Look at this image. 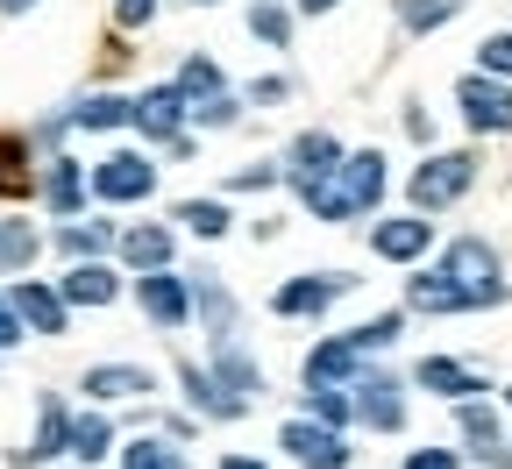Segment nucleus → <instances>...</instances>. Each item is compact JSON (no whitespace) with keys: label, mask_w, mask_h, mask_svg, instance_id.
<instances>
[{"label":"nucleus","mask_w":512,"mask_h":469,"mask_svg":"<svg viewBox=\"0 0 512 469\" xmlns=\"http://www.w3.org/2000/svg\"><path fill=\"white\" fill-rule=\"evenodd\" d=\"M441 271L456 278V292L470 299V306H498L505 299V271H498V249L491 242H477V235H456L441 249Z\"/></svg>","instance_id":"nucleus-1"},{"label":"nucleus","mask_w":512,"mask_h":469,"mask_svg":"<svg viewBox=\"0 0 512 469\" xmlns=\"http://www.w3.org/2000/svg\"><path fill=\"white\" fill-rule=\"evenodd\" d=\"M470 185H477V157H470V150H441V157H427V164L406 178V192H413V207H420V214L456 207Z\"/></svg>","instance_id":"nucleus-2"},{"label":"nucleus","mask_w":512,"mask_h":469,"mask_svg":"<svg viewBox=\"0 0 512 469\" xmlns=\"http://www.w3.org/2000/svg\"><path fill=\"white\" fill-rule=\"evenodd\" d=\"M86 185H93V199H107V207H136V199L157 192V164L136 157V150H114V157H100L86 171Z\"/></svg>","instance_id":"nucleus-3"},{"label":"nucleus","mask_w":512,"mask_h":469,"mask_svg":"<svg viewBox=\"0 0 512 469\" xmlns=\"http://www.w3.org/2000/svg\"><path fill=\"white\" fill-rule=\"evenodd\" d=\"M456 107H463V121L477 128V136H505V128H512V86L491 79V72L456 79Z\"/></svg>","instance_id":"nucleus-4"},{"label":"nucleus","mask_w":512,"mask_h":469,"mask_svg":"<svg viewBox=\"0 0 512 469\" xmlns=\"http://www.w3.org/2000/svg\"><path fill=\"white\" fill-rule=\"evenodd\" d=\"M349 398H356V420H363V427H377V434H399V427H406V384H399V377L363 370V377L349 384Z\"/></svg>","instance_id":"nucleus-5"},{"label":"nucleus","mask_w":512,"mask_h":469,"mask_svg":"<svg viewBox=\"0 0 512 469\" xmlns=\"http://www.w3.org/2000/svg\"><path fill=\"white\" fill-rule=\"evenodd\" d=\"M136 306H143L164 334H178V327L192 320V285L164 263V271H143V278H136Z\"/></svg>","instance_id":"nucleus-6"},{"label":"nucleus","mask_w":512,"mask_h":469,"mask_svg":"<svg viewBox=\"0 0 512 469\" xmlns=\"http://www.w3.org/2000/svg\"><path fill=\"white\" fill-rule=\"evenodd\" d=\"M278 441L292 448L299 469H349V441H342V427H328V420H285Z\"/></svg>","instance_id":"nucleus-7"},{"label":"nucleus","mask_w":512,"mask_h":469,"mask_svg":"<svg viewBox=\"0 0 512 469\" xmlns=\"http://www.w3.org/2000/svg\"><path fill=\"white\" fill-rule=\"evenodd\" d=\"M349 285H356L349 271H306V278H292V285H278V292H271V313H285V320L328 313V306H335Z\"/></svg>","instance_id":"nucleus-8"},{"label":"nucleus","mask_w":512,"mask_h":469,"mask_svg":"<svg viewBox=\"0 0 512 469\" xmlns=\"http://www.w3.org/2000/svg\"><path fill=\"white\" fill-rule=\"evenodd\" d=\"M185 93L178 86H150L143 100H136V128H143V136L150 143H171V136H185Z\"/></svg>","instance_id":"nucleus-9"},{"label":"nucleus","mask_w":512,"mask_h":469,"mask_svg":"<svg viewBox=\"0 0 512 469\" xmlns=\"http://www.w3.org/2000/svg\"><path fill=\"white\" fill-rule=\"evenodd\" d=\"M370 249H377L384 263H413V256L434 249V221H420V214H406V221H377V228H370Z\"/></svg>","instance_id":"nucleus-10"},{"label":"nucleus","mask_w":512,"mask_h":469,"mask_svg":"<svg viewBox=\"0 0 512 469\" xmlns=\"http://www.w3.org/2000/svg\"><path fill=\"white\" fill-rule=\"evenodd\" d=\"M178 384H185V398H192V413H207V420H242V413H249V398H235L214 370H192V363H185Z\"/></svg>","instance_id":"nucleus-11"},{"label":"nucleus","mask_w":512,"mask_h":469,"mask_svg":"<svg viewBox=\"0 0 512 469\" xmlns=\"http://www.w3.org/2000/svg\"><path fill=\"white\" fill-rule=\"evenodd\" d=\"M43 199H50L57 221H72L86 199H93V185H86V171H79L72 157H50V164H43Z\"/></svg>","instance_id":"nucleus-12"},{"label":"nucleus","mask_w":512,"mask_h":469,"mask_svg":"<svg viewBox=\"0 0 512 469\" xmlns=\"http://www.w3.org/2000/svg\"><path fill=\"white\" fill-rule=\"evenodd\" d=\"M413 384L434 391V398H484V391H491V384H484L477 370H463L456 356H427V363L413 370Z\"/></svg>","instance_id":"nucleus-13"},{"label":"nucleus","mask_w":512,"mask_h":469,"mask_svg":"<svg viewBox=\"0 0 512 469\" xmlns=\"http://www.w3.org/2000/svg\"><path fill=\"white\" fill-rule=\"evenodd\" d=\"M335 164H342V143L328 136V128H306V136H292V150H285V178H292V185L335 171Z\"/></svg>","instance_id":"nucleus-14"},{"label":"nucleus","mask_w":512,"mask_h":469,"mask_svg":"<svg viewBox=\"0 0 512 469\" xmlns=\"http://www.w3.org/2000/svg\"><path fill=\"white\" fill-rule=\"evenodd\" d=\"M57 292L72 299V306H114V299H121V278L107 271L100 256H86V263H72V271H64V285H57Z\"/></svg>","instance_id":"nucleus-15"},{"label":"nucleus","mask_w":512,"mask_h":469,"mask_svg":"<svg viewBox=\"0 0 512 469\" xmlns=\"http://www.w3.org/2000/svg\"><path fill=\"white\" fill-rule=\"evenodd\" d=\"M356 377H363V349L349 334H335V342H320L306 356V384H356Z\"/></svg>","instance_id":"nucleus-16"},{"label":"nucleus","mask_w":512,"mask_h":469,"mask_svg":"<svg viewBox=\"0 0 512 469\" xmlns=\"http://www.w3.org/2000/svg\"><path fill=\"white\" fill-rule=\"evenodd\" d=\"M384 178H392V171H384V157H377V150L342 157V192H349V207H356V214H370L377 199H384Z\"/></svg>","instance_id":"nucleus-17"},{"label":"nucleus","mask_w":512,"mask_h":469,"mask_svg":"<svg viewBox=\"0 0 512 469\" xmlns=\"http://www.w3.org/2000/svg\"><path fill=\"white\" fill-rule=\"evenodd\" d=\"M15 313H22V327H36V334H64L72 299L50 292V285H15Z\"/></svg>","instance_id":"nucleus-18"},{"label":"nucleus","mask_w":512,"mask_h":469,"mask_svg":"<svg viewBox=\"0 0 512 469\" xmlns=\"http://www.w3.org/2000/svg\"><path fill=\"white\" fill-rule=\"evenodd\" d=\"M114 249H121V263H136V271H164V263H171V228H157V221L121 228Z\"/></svg>","instance_id":"nucleus-19"},{"label":"nucleus","mask_w":512,"mask_h":469,"mask_svg":"<svg viewBox=\"0 0 512 469\" xmlns=\"http://www.w3.org/2000/svg\"><path fill=\"white\" fill-rule=\"evenodd\" d=\"M64 441H72V413H64V398H43L36 406V441L22 448V462H57Z\"/></svg>","instance_id":"nucleus-20"},{"label":"nucleus","mask_w":512,"mask_h":469,"mask_svg":"<svg viewBox=\"0 0 512 469\" xmlns=\"http://www.w3.org/2000/svg\"><path fill=\"white\" fill-rule=\"evenodd\" d=\"M86 391L93 398H143V391H157V377L143 363H93L86 370Z\"/></svg>","instance_id":"nucleus-21"},{"label":"nucleus","mask_w":512,"mask_h":469,"mask_svg":"<svg viewBox=\"0 0 512 469\" xmlns=\"http://www.w3.org/2000/svg\"><path fill=\"white\" fill-rule=\"evenodd\" d=\"M406 306H413V313H470V299L456 292V278H448V271H420V278L406 285Z\"/></svg>","instance_id":"nucleus-22"},{"label":"nucleus","mask_w":512,"mask_h":469,"mask_svg":"<svg viewBox=\"0 0 512 469\" xmlns=\"http://www.w3.org/2000/svg\"><path fill=\"white\" fill-rule=\"evenodd\" d=\"M114 235H121L114 221H79V214H72V221L57 228V249L86 263V256H107V249H114Z\"/></svg>","instance_id":"nucleus-23"},{"label":"nucleus","mask_w":512,"mask_h":469,"mask_svg":"<svg viewBox=\"0 0 512 469\" xmlns=\"http://www.w3.org/2000/svg\"><path fill=\"white\" fill-rule=\"evenodd\" d=\"M72 128H136V100H121V93H86L72 107Z\"/></svg>","instance_id":"nucleus-24"},{"label":"nucleus","mask_w":512,"mask_h":469,"mask_svg":"<svg viewBox=\"0 0 512 469\" xmlns=\"http://www.w3.org/2000/svg\"><path fill=\"white\" fill-rule=\"evenodd\" d=\"M214 377L235 391V398H249V391H264V377H256V363L242 356V342H235V334H221V342H214Z\"/></svg>","instance_id":"nucleus-25"},{"label":"nucleus","mask_w":512,"mask_h":469,"mask_svg":"<svg viewBox=\"0 0 512 469\" xmlns=\"http://www.w3.org/2000/svg\"><path fill=\"white\" fill-rule=\"evenodd\" d=\"M171 86L185 93V107H200V100H214V93H228V79H221V64H214V57H185Z\"/></svg>","instance_id":"nucleus-26"},{"label":"nucleus","mask_w":512,"mask_h":469,"mask_svg":"<svg viewBox=\"0 0 512 469\" xmlns=\"http://www.w3.org/2000/svg\"><path fill=\"white\" fill-rule=\"evenodd\" d=\"M456 427H463V441H470L477 455L498 448V413L484 406V398H456Z\"/></svg>","instance_id":"nucleus-27"},{"label":"nucleus","mask_w":512,"mask_h":469,"mask_svg":"<svg viewBox=\"0 0 512 469\" xmlns=\"http://www.w3.org/2000/svg\"><path fill=\"white\" fill-rule=\"evenodd\" d=\"M306 420L349 427V420H356V398H349V384H313V391H306Z\"/></svg>","instance_id":"nucleus-28"},{"label":"nucleus","mask_w":512,"mask_h":469,"mask_svg":"<svg viewBox=\"0 0 512 469\" xmlns=\"http://www.w3.org/2000/svg\"><path fill=\"white\" fill-rule=\"evenodd\" d=\"M456 15H463V0H399V29L406 36H427V29L456 22Z\"/></svg>","instance_id":"nucleus-29"},{"label":"nucleus","mask_w":512,"mask_h":469,"mask_svg":"<svg viewBox=\"0 0 512 469\" xmlns=\"http://www.w3.org/2000/svg\"><path fill=\"white\" fill-rule=\"evenodd\" d=\"M29 263H36V228L29 221H0V271L22 278Z\"/></svg>","instance_id":"nucleus-30"},{"label":"nucleus","mask_w":512,"mask_h":469,"mask_svg":"<svg viewBox=\"0 0 512 469\" xmlns=\"http://www.w3.org/2000/svg\"><path fill=\"white\" fill-rule=\"evenodd\" d=\"M114 448V427L100 420V413H86V420H72V441H64V455H79V462H100Z\"/></svg>","instance_id":"nucleus-31"},{"label":"nucleus","mask_w":512,"mask_h":469,"mask_svg":"<svg viewBox=\"0 0 512 469\" xmlns=\"http://www.w3.org/2000/svg\"><path fill=\"white\" fill-rule=\"evenodd\" d=\"M121 469H185V455H178L171 441L143 434V441H128V448H121Z\"/></svg>","instance_id":"nucleus-32"},{"label":"nucleus","mask_w":512,"mask_h":469,"mask_svg":"<svg viewBox=\"0 0 512 469\" xmlns=\"http://www.w3.org/2000/svg\"><path fill=\"white\" fill-rule=\"evenodd\" d=\"M178 221H185V228H192V235H207V242H221V235H228V221H235V214H228V207H221V199H185V207H178Z\"/></svg>","instance_id":"nucleus-33"},{"label":"nucleus","mask_w":512,"mask_h":469,"mask_svg":"<svg viewBox=\"0 0 512 469\" xmlns=\"http://www.w3.org/2000/svg\"><path fill=\"white\" fill-rule=\"evenodd\" d=\"M249 29L264 36L271 50H285V43H292V15L278 8V0H256V8H249Z\"/></svg>","instance_id":"nucleus-34"},{"label":"nucleus","mask_w":512,"mask_h":469,"mask_svg":"<svg viewBox=\"0 0 512 469\" xmlns=\"http://www.w3.org/2000/svg\"><path fill=\"white\" fill-rule=\"evenodd\" d=\"M399 327H406V313H377V320H363V327L349 334V342L370 356V349H392V342H399Z\"/></svg>","instance_id":"nucleus-35"},{"label":"nucleus","mask_w":512,"mask_h":469,"mask_svg":"<svg viewBox=\"0 0 512 469\" xmlns=\"http://www.w3.org/2000/svg\"><path fill=\"white\" fill-rule=\"evenodd\" d=\"M477 64L491 79H512V29H498V36H484V50H477Z\"/></svg>","instance_id":"nucleus-36"},{"label":"nucleus","mask_w":512,"mask_h":469,"mask_svg":"<svg viewBox=\"0 0 512 469\" xmlns=\"http://www.w3.org/2000/svg\"><path fill=\"white\" fill-rule=\"evenodd\" d=\"M235 114H242V100H235V93H214V100L192 107V121H200V128H235Z\"/></svg>","instance_id":"nucleus-37"},{"label":"nucleus","mask_w":512,"mask_h":469,"mask_svg":"<svg viewBox=\"0 0 512 469\" xmlns=\"http://www.w3.org/2000/svg\"><path fill=\"white\" fill-rule=\"evenodd\" d=\"M0 192H29V171H22V143L0 136Z\"/></svg>","instance_id":"nucleus-38"},{"label":"nucleus","mask_w":512,"mask_h":469,"mask_svg":"<svg viewBox=\"0 0 512 469\" xmlns=\"http://www.w3.org/2000/svg\"><path fill=\"white\" fill-rule=\"evenodd\" d=\"M228 185H235V192H264V185H278V164H249V171H235Z\"/></svg>","instance_id":"nucleus-39"},{"label":"nucleus","mask_w":512,"mask_h":469,"mask_svg":"<svg viewBox=\"0 0 512 469\" xmlns=\"http://www.w3.org/2000/svg\"><path fill=\"white\" fill-rule=\"evenodd\" d=\"M150 15H157V0H114V22L121 29H143Z\"/></svg>","instance_id":"nucleus-40"},{"label":"nucleus","mask_w":512,"mask_h":469,"mask_svg":"<svg viewBox=\"0 0 512 469\" xmlns=\"http://www.w3.org/2000/svg\"><path fill=\"white\" fill-rule=\"evenodd\" d=\"M22 342V313H15V299L0 292V349H15Z\"/></svg>","instance_id":"nucleus-41"},{"label":"nucleus","mask_w":512,"mask_h":469,"mask_svg":"<svg viewBox=\"0 0 512 469\" xmlns=\"http://www.w3.org/2000/svg\"><path fill=\"white\" fill-rule=\"evenodd\" d=\"M406 469H456V448H413Z\"/></svg>","instance_id":"nucleus-42"},{"label":"nucleus","mask_w":512,"mask_h":469,"mask_svg":"<svg viewBox=\"0 0 512 469\" xmlns=\"http://www.w3.org/2000/svg\"><path fill=\"white\" fill-rule=\"evenodd\" d=\"M249 100H256V107H271V100H285V79H256V86H249Z\"/></svg>","instance_id":"nucleus-43"},{"label":"nucleus","mask_w":512,"mask_h":469,"mask_svg":"<svg viewBox=\"0 0 512 469\" xmlns=\"http://www.w3.org/2000/svg\"><path fill=\"white\" fill-rule=\"evenodd\" d=\"M299 8H306V15H328V8H342V0H299Z\"/></svg>","instance_id":"nucleus-44"},{"label":"nucleus","mask_w":512,"mask_h":469,"mask_svg":"<svg viewBox=\"0 0 512 469\" xmlns=\"http://www.w3.org/2000/svg\"><path fill=\"white\" fill-rule=\"evenodd\" d=\"M221 469H271V462H249V455H228Z\"/></svg>","instance_id":"nucleus-45"},{"label":"nucleus","mask_w":512,"mask_h":469,"mask_svg":"<svg viewBox=\"0 0 512 469\" xmlns=\"http://www.w3.org/2000/svg\"><path fill=\"white\" fill-rule=\"evenodd\" d=\"M36 8V0H0V15H29Z\"/></svg>","instance_id":"nucleus-46"},{"label":"nucleus","mask_w":512,"mask_h":469,"mask_svg":"<svg viewBox=\"0 0 512 469\" xmlns=\"http://www.w3.org/2000/svg\"><path fill=\"white\" fill-rule=\"evenodd\" d=\"M200 8H214V0H200Z\"/></svg>","instance_id":"nucleus-47"}]
</instances>
